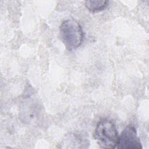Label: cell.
Here are the masks:
<instances>
[{
  "label": "cell",
  "instance_id": "6da1fadb",
  "mask_svg": "<svg viewBox=\"0 0 149 149\" xmlns=\"http://www.w3.org/2000/svg\"><path fill=\"white\" fill-rule=\"evenodd\" d=\"M61 39L69 51L78 48L82 44L84 33L79 23L73 19L63 21L59 27Z\"/></svg>",
  "mask_w": 149,
  "mask_h": 149
},
{
  "label": "cell",
  "instance_id": "7a4b0ae2",
  "mask_svg": "<svg viewBox=\"0 0 149 149\" xmlns=\"http://www.w3.org/2000/svg\"><path fill=\"white\" fill-rule=\"evenodd\" d=\"M118 133L114 123L108 119L100 120L97 125L94 133V137L99 146L105 149L116 148Z\"/></svg>",
  "mask_w": 149,
  "mask_h": 149
},
{
  "label": "cell",
  "instance_id": "3957f363",
  "mask_svg": "<svg viewBox=\"0 0 149 149\" xmlns=\"http://www.w3.org/2000/svg\"><path fill=\"white\" fill-rule=\"evenodd\" d=\"M118 149H141L143 148L136 128L132 125L127 126L118 137L116 144Z\"/></svg>",
  "mask_w": 149,
  "mask_h": 149
},
{
  "label": "cell",
  "instance_id": "277c9868",
  "mask_svg": "<svg viewBox=\"0 0 149 149\" xmlns=\"http://www.w3.org/2000/svg\"><path fill=\"white\" fill-rule=\"evenodd\" d=\"M61 148H84L89 145L88 140L83 135L77 134H69L63 140Z\"/></svg>",
  "mask_w": 149,
  "mask_h": 149
},
{
  "label": "cell",
  "instance_id": "5b68a950",
  "mask_svg": "<svg viewBox=\"0 0 149 149\" xmlns=\"http://www.w3.org/2000/svg\"><path fill=\"white\" fill-rule=\"evenodd\" d=\"M109 3L108 1L88 0L85 1V6L91 12H97L105 9Z\"/></svg>",
  "mask_w": 149,
  "mask_h": 149
}]
</instances>
